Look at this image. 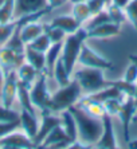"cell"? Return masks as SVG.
Here are the masks:
<instances>
[{"instance_id":"obj_1","label":"cell","mask_w":137,"mask_h":149,"mask_svg":"<svg viewBox=\"0 0 137 149\" xmlns=\"http://www.w3.org/2000/svg\"><path fill=\"white\" fill-rule=\"evenodd\" d=\"M68 110L71 111V114L75 118L78 137L81 140V142L86 144L87 146L90 144H96L101 133H102V121H101V118H96L87 114L77 104L70 106Z\"/></svg>"},{"instance_id":"obj_2","label":"cell","mask_w":137,"mask_h":149,"mask_svg":"<svg viewBox=\"0 0 137 149\" xmlns=\"http://www.w3.org/2000/svg\"><path fill=\"white\" fill-rule=\"evenodd\" d=\"M86 40H87V30L85 27H79L75 32L68 34L63 40L61 59L68 74H71V75L74 73V69H75V63L78 62L81 47Z\"/></svg>"},{"instance_id":"obj_3","label":"cell","mask_w":137,"mask_h":149,"mask_svg":"<svg viewBox=\"0 0 137 149\" xmlns=\"http://www.w3.org/2000/svg\"><path fill=\"white\" fill-rule=\"evenodd\" d=\"M82 87L77 79L70 81L68 85L61 86L59 90L51 94L50 101V111L51 113H61L63 110H67L70 106L75 105L81 100Z\"/></svg>"},{"instance_id":"obj_4","label":"cell","mask_w":137,"mask_h":149,"mask_svg":"<svg viewBox=\"0 0 137 149\" xmlns=\"http://www.w3.org/2000/svg\"><path fill=\"white\" fill-rule=\"evenodd\" d=\"M105 70L97 67H85L75 71V78L82 87V91L86 94L98 91L103 87L109 86V81L105 78Z\"/></svg>"},{"instance_id":"obj_5","label":"cell","mask_w":137,"mask_h":149,"mask_svg":"<svg viewBox=\"0 0 137 149\" xmlns=\"http://www.w3.org/2000/svg\"><path fill=\"white\" fill-rule=\"evenodd\" d=\"M30 98L31 102L36 109L43 111H50V101L51 94L47 87V75L46 73H39L38 78L35 79L34 85L30 89Z\"/></svg>"},{"instance_id":"obj_6","label":"cell","mask_w":137,"mask_h":149,"mask_svg":"<svg viewBox=\"0 0 137 149\" xmlns=\"http://www.w3.org/2000/svg\"><path fill=\"white\" fill-rule=\"evenodd\" d=\"M78 62L85 67H97V69H102V70L113 69V63L108 61L106 58H103L102 55H99L97 51H94L86 42L81 47Z\"/></svg>"},{"instance_id":"obj_7","label":"cell","mask_w":137,"mask_h":149,"mask_svg":"<svg viewBox=\"0 0 137 149\" xmlns=\"http://www.w3.org/2000/svg\"><path fill=\"white\" fill-rule=\"evenodd\" d=\"M102 121V133L99 136V139L94 144L96 148L99 149H114L118 146L116 140V134H114V128H113V121H112V116L105 113L101 118Z\"/></svg>"},{"instance_id":"obj_8","label":"cell","mask_w":137,"mask_h":149,"mask_svg":"<svg viewBox=\"0 0 137 149\" xmlns=\"http://www.w3.org/2000/svg\"><path fill=\"white\" fill-rule=\"evenodd\" d=\"M17 86H19V79L16 75V70H11L6 73L1 93H0V98L4 106L7 108L12 106L15 98H17Z\"/></svg>"},{"instance_id":"obj_9","label":"cell","mask_w":137,"mask_h":149,"mask_svg":"<svg viewBox=\"0 0 137 149\" xmlns=\"http://www.w3.org/2000/svg\"><path fill=\"white\" fill-rule=\"evenodd\" d=\"M137 111V106L134 104V98L133 97H125L122 100V104H121L120 111H118V117L121 120V124H122L124 128V139L125 141L129 142L130 137H129V126L132 124L134 118V114Z\"/></svg>"},{"instance_id":"obj_10","label":"cell","mask_w":137,"mask_h":149,"mask_svg":"<svg viewBox=\"0 0 137 149\" xmlns=\"http://www.w3.org/2000/svg\"><path fill=\"white\" fill-rule=\"evenodd\" d=\"M0 148L3 149H27V148H35V144L32 139H30L24 133H16L14 132L8 133L0 139Z\"/></svg>"},{"instance_id":"obj_11","label":"cell","mask_w":137,"mask_h":149,"mask_svg":"<svg viewBox=\"0 0 137 149\" xmlns=\"http://www.w3.org/2000/svg\"><path fill=\"white\" fill-rule=\"evenodd\" d=\"M47 7V0H15L14 20L22 16L36 14Z\"/></svg>"},{"instance_id":"obj_12","label":"cell","mask_w":137,"mask_h":149,"mask_svg":"<svg viewBox=\"0 0 137 149\" xmlns=\"http://www.w3.org/2000/svg\"><path fill=\"white\" fill-rule=\"evenodd\" d=\"M58 125H61V117L52 116L51 111H43L42 113V122L39 124V130L35 136V139L32 140L35 144V148H39L42 141L46 139V136Z\"/></svg>"},{"instance_id":"obj_13","label":"cell","mask_w":137,"mask_h":149,"mask_svg":"<svg viewBox=\"0 0 137 149\" xmlns=\"http://www.w3.org/2000/svg\"><path fill=\"white\" fill-rule=\"evenodd\" d=\"M24 62V54H17L10 47H0V67L4 70V73H8L11 70H16Z\"/></svg>"},{"instance_id":"obj_14","label":"cell","mask_w":137,"mask_h":149,"mask_svg":"<svg viewBox=\"0 0 137 149\" xmlns=\"http://www.w3.org/2000/svg\"><path fill=\"white\" fill-rule=\"evenodd\" d=\"M19 121H20V128L23 133L34 140L39 130V121L36 114L26 110V109H22V111L19 113Z\"/></svg>"},{"instance_id":"obj_15","label":"cell","mask_w":137,"mask_h":149,"mask_svg":"<svg viewBox=\"0 0 137 149\" xmlns=\"http://www.w3.org/2000/svg\"><path fill=\"white\" fill-rule=\"evenodd\" d=\"M120 24H116L113 22H108V23L97 26L92 30H87V39H108L120 35Z\"/></svg>"},{"instance_id":"obj_16","label":"cell","mask_w":137,"mask_h":149,"mask_svg":"<svg viewBox=\"0 0 137 149\" xmlns=\"http://www.w3.org/2000/svg\"><path fill=\"white\" fill-rule=\"evenodd\" d=\"M15 20H17V19H15ZM19 24H20L22 40H23L26 45H28L31 40H34L36 36H39L42 32L45 31V24L41 23L39 20L28 22V23H26V24H22L20 22H19Z\"/></svg>"},{"instance_id":"obj_17","label":"cell","mask_w":137,"mask_h":149,"mask_svg":"<svg viewBox=\"0 0 137 149\" xmlns=\"http://www.w3.org/2000/svg\"><path fill=\"white\" fill-rule=\"evenodd\" d=\"M16 75H17L19 82L26 85V86H28V87H31L34 85L35 79L38 78L39 71L35 69L34 66H31L28 62L24 61L20 66L16 69Z\"/></svg>"},{"instance_id":"obj_18","label":"cell","mask_w":137,"mask_h":149,"mask_svg":"<svg viewBox=\"0 0 137 149\" xmlns=\"http://www.w3.org/2000/svg\"><path fill=\"white\" fill-rule=\"evenodd\" d=\"M62 45L63 42H59V43H52L50 46V49L46 51V67H45V73L47 75V78H52V74H54V67L55 63L61 58V52H62Z\"/></svg>"},{"instance_id":"obj_19","label":"cell","mask_w":137,"mask_h":149,"mask_svg":"<svg viewBox=\"0 0 137 149\" xmlns=\"http://www.w3.org/2000/svg\"><path fill=\"white\" fill-rule=\"evenodd\" d=\"M51 24L61 28L62 31H65L66 35L73 34V32H75L79 27H82V24H81L73 15H70V16H68V15H62V16L54 17L51 20Z\"/></svg>"},{"instance_id":"obj_20","label":"cell","mask_w":137,"mask_h":149,"mask_svg":"<svg viewBox=\"0 0 137 149\" xmlns=\"http://www.w3.org/2000/svg\"><path fill=\"white\" fill-rule=\"evenodd\" d=\"M61 125L63 130L66 132V134H67V137L71 141L78 140V129H77L75 118H74V116L71 114V111L68 109L61 111Z\"/></svg>"},{"instance_id":"obj_21","label":"cell","mask_w":137,"mask_h":149,"mask_svg":"<svg viewBox=\"0 0 137 149\" xmlns=\"http://www.w3.org/2000/svg\"><path fill=\"white\" fill-rule=\"evenodd\" d=\"M24 61L28 62L31 66H34L38 70L39 73H45V67H46V55L45 52H41L38 50H34L26 46L24 50Z\"/></svg>"},{"instance_id":"obj_22","label":"cell","mask_w":137,"mask_h":149,"mask_svg":"<svg viewBox=\"0 0 137 149\" xmlns=\"http://www.w3.org/2000/svg\"><path fill=\"white\" fill-rule=\"evenodd\" d=\"M78 106L83 109V110L87 113V114L93 116L96 118H102V116L106 113L105 111V108H103V104L101 102H97V101H93V100H89V98H83V100H79L77 102Z\"/></svg>"},{"instance_id":"obj_23","label":"cell","mask_w":137,"mask_h":149,"mask_svg":"<svg viewBox=\"0 0 137 149\" xmlns=\"http://www.w3.org/2000/svg\"><path fill=\"white\" fill-rule=\"evenodd\" d=\"M67 134L63 130L62 125H58L52 129L51 132L46 136V139L42 141V144L39 145V148H52L55 144H58L59 141H63V140H67Z\"/></svg>"},{"instance_id":"obj_24","label":"cell","mask_w":137,"mask_h":149,"mask_svg":"<svg viewBox=\"0 0 137 149\" xmlns=\"http://www.w3.org/2000/svg\"><path fill=\"white\" fill-rule=\"evenodd\" d=\"M30 89L31 87H28L19 82V86H17V98H19L22 109H26V110L31 111V113H35V106L32 105L31 98H30ZM35 114H36V113H35Z\"/></svg>"},{"instance_id":"obj_25","label":"cell","mask_w":137,"mask_h":149,"mask_svg":"<svg viewBox=\"0 0 137 149\" xmlns=\"http://www.w3.org/2000/svg\"><path fill=\"white\" fill-rule=\"evenodd\" d=\"M70 77H71V74H68V71L66 70L65 65H63V62H62V59L59 58L58 61H57V63H55L52 78H55L57 83H58L59 87H61V86H66V85L70 83V81H71L70 79Z\"/></svg>"},{"instance_id":"obj_26","label":"cell","mask_w":137,"mask_h":149,"mask_svg":"<svg viewBox=\"0 0 137 149\" xmlns=\"http://www.w3.org/2000/svg\"><path fill=\"white\" fill-rule=\"evenodd\" d=\"M71 15L75 17L77 20L83 24L86 20H89L92 14H90V10L87 7L86 1H78V3H73V8H71Z\"/></svg>"},{"instance_id":"obj_27","label":"cell","mask_w":137,"mask_h":149,"mask_svg":"<svg viewBox=\"0 0 137 149\" xmlns=\"http://www.w3.org/2000/svg\"><path fill=\"white\" fill-rule=\"evenodd\" d=\"M51 45H52L51 40L48 39V36L45 34V31H43L41 35H39V36H36L34 40H31L30 43H28V45H26V46H28V47H31V49L38 50V51L45 52V54H46V51L50 49V46H51Z\"/></svg>"},{"instance_id":"obj_28","label":"cell","mask_w":137,"mask_h":149,"mask_svg":"<svg viewBox=\"0 0 137 149\" xmlns=\"http://www.w3.org/2000/svg\"><path fill=\"white\" fill-rule=\"evenodd\" d=\"M14 12H15V0H6L4 4L0 7V24L14 20Z\"/></svg>"},{"instance_id":"obj_29","label":"cell","mask_w":137,"mask_h":149,"mask_svg":"<svg viewBox=\"0 0 137 149\" xmlns=\"http://www.w3.org/2000/svg\"><path fill=\"white\" fill-rule=\"evenodd\" d=\"M109 86L117 87L125 97H133L134 90H136V83L127 82L125 79H118V81H109Z\"/></svg>"},{"instance_id":"obj_30","label":"cell","mask_w":137,"mask_h":149,"mask_svg":"<svg viewBox=\"0 0 137 149\" xmlns=\"http://www.w3.org/2000/svg\"><path fill=\"white\" fill-rule=\"evenodd\" d=\"M45 34L48 36V39L51 40V43H59V42H63L66 38V32L62 31L61 28L50 24H45Z\"/></svg>"},{"instance_id":"obj_31","label":"cell","mask_w":137,"mask_h":149,"mask_svg":"<svg viewBox=\"0 0 137 149\" xmlns=\"http://www.w3.org/2000/svg\"><path fill=\"white\" fill-rule=\"evenodd\" d=\"M108 14H109L110 16V20L113 22V23H116V24H122L124 22L127 20V15H125V10L121 7H117V6H114V4L110 3L109 7H108Z\"/></svg>"},{"instance_id":"obj_32","label":"cell","mask_w":137,"mask_h":149,"mask_svg":"<svg viewBox=\"0 0 137 149\" xmlns=\"http://www.w3.org/2000/svg\"><path fill=\"white\" fill-rule=\"evenodd\" d=\"M16 28V20H11L8 23H3L0 24V47H3L11 38L12 32Z\"/></svg>"},{"instance_id":"obj_33","label":"cell","mask_w":137,"mask_h":149,"mask_svg":"<svg viewBox=\"0 0 137 149\" xmlns=\"http://www.w3.org/2000/svg\"><path fill=\"white\" fill-rule=\"evenodd\" d=\"M108 22H112L110 20V16L109 14H108V11H101V12H98V14L93 15V17L90 19V22L86 24V30H92V28L97 27V26H101L103 24V23H108Z\"/></svg>"},{"instance_id":"obj_34","label":"cell","mask_w":137,"mask_h":149,"mask_svg":"<svg viewBox=\"0 0 137 149\" xmlns=\"http://www.w3.org/2000/svg\"><path fill=\"white\" fill-rule=\"evenodd\" d=\"M124 98H110V100L105 101V102H103L105 111L110 116H117L118 111H120V108H121V104H122Z\"/></svg>"},{"instance_id":"obj_35","label":"cell","mask_w":137,"mask_h":149,"mask_svg":"<svg viewBox=\"0 0 137 149\" xmlns=\"http://www.w3.org/2000/svg\"><path fill=\"white\" fill-rule=\"evenodd\" d=\"M19 120V113L1 105L0 106V122H14Z\"/></svg>"},{"instance_id":"obj_36","label":"cell","mask_w":137,"mask_h":149,"mask_svg":"<svg viewBox=\"0 0 137 149\" xmlns=\"http://www.w3.org/2000/svg\"><path fill=\"white\" fill-rule=\"evenodd\" d=\"M125 15H127V19L130 20L132 26L137 30V0H130L128 6L125 8Z\"/></svg>"},{"instance_id":"obj_37","label":"cell","mask_w":137,"mask_h":149,"mask_svg":"<svg viewBox=\"0 0 137 149\" xmlns=\"http://www.w3.org/2000/svg\"><path fill=\"white\" fill-rule=\"evenodd\" d=\"M86 4H87V7H89V10H90V14H92V16H93V15H96L105 10L108 1L106 0H87Z\"/></svg>"},{"instance_id":"obj_38","label":"cell","mask_w":137,"mask_h":149,"mask_svg":"<svg viewBox=\"0 0 137 149\" xmlns=\"http://www.w3.org/2000/svg\"><path fill=\"white\" fill-rule=\"evenodd\" d=\"M19 128H20V121L19 120L14 122H0V139Z\"/></svg>"},{"instance_id":"obj_39","label":"cell","mask_w":137,"mask_h":149,"mask_svg":"<svg viewBox=\"0 0 137 149\" xmlns=\"http://www.w3.org/2000/svg\"><path fill=\"white\" fill-rule=\"evenodd\" d=\"M122 79H125L127 82H130V83L137 82V65H134L133 62L130 63V66H128V69L125 70Z\"/></svg>"},{"instance_id":"obj_40","label":"cell","mask_w":137,"mask_h":149,"mask_svg":"<svg viewBox=\"0 0 137 149\" xmlns=\"http://www.w3.org/2000/svg\"><path fill=\"white\" fill-rule=\"evenodd\" d=\"M63 3H65V0H47V6L51 8V10H54V8L62 6Z\"/></svg>"},{"instance_id":"obj_41","label":"cell","mask_w":137,"mask_h":149,"mask_svg":"<svg viewBox=\"0 0 137 149\" xmlns=\"http://www.w3.org/2000/svg\"><path fill=\"white\" fill-rule=\"evenodd\" d=\"M129 1L130 0H110V3L112 4H114V6H117V7H121V8L127 7Z\"/></svg>"},{"instance_id":"obj_42","label":"cell","mask_w":137,"mask_h":149,"mask_svg":"<svg viewBox=\"0 0 137 149\" xmlns=\"http://www.w3.org/2000/svg\"><path fill=\"white\" fill-rule=\"evenodd\" d=\"M4 77H6V73H4V70L1 69V67H0V93H1V87H3Z\"/></svg>"},{"instance_id":"obj_43","label":"cell","mask_w":137,"mask_h":149,"mask_svg":"<svg viewBox=\"0 0 137 149\" xmlns=\"http://www.w3.org/2000/svg\"><path fill=\"white\" fill-rule=\"evenodd\" d=\"M128 146H129L130 149H137V139L136 140H129Z\"/></svg>"},{"instance_id":"obj_44","label":"cell","mask_w":137,"mask_h":149,"mask_svg":"<svg viewBox=\"0 0 137 149\" xmlns=\"http://www.w3.org/2000/svg\"><path fill=\"white\" fill-rule=\"evenodd\" d=\"M129 61H130V62H133L134 65H137V55H134V54H130V55H129Z\"/></svg>"},{"instance_id":"obj_45","label":"cell","mask_w":137,"mask_h":149,"mask_svg":"<svg viewBox=\"0 0 137 149\" xmlns=\"http://www.w3.org/2000/svg\"><path fill=\"white\" fill-rule=\"evenodd\" d=\"M133 98H134V104H136V106H137V82H136V90H134Z\"/></svg>"},{"instance_id":"obj_46","label":"cell","mask_w":137,"mask_h":149,"mask_svg":"<svg viewBox=\"0 0 137 149\" xmlns=\"http://www.w3.org/2000/svg\"><path fill=\"white\" fill-rule=\"evenodd\" d=\"M4 1H6V0H0V7H1V6L4 4Z\"/></svg>"}]
</instances>
